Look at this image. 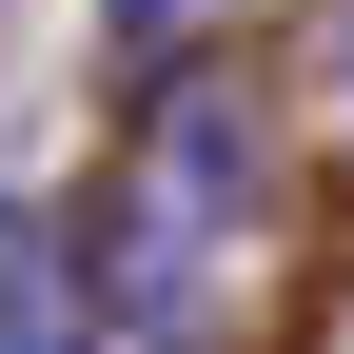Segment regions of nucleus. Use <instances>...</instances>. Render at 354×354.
<instances>
[{"label":"nucleus","instance_id":"obj_1","mask_svg":"<svg viewBox=\"0 0 354 354\" xmlns=\"http://www.w3.org/2000/svg\"><path fill=\"white\" fill-rule=\"evenodd\" d=\"M236 236H256V99L236 79H158L138 158H118V197H99V335L197 354L216 295H236Z\"/></svg>","mask_w":354,"mask_h":354},{"label":"nucleus","instance_id":"obj_2","mask_svg":"<svg viewBox=\"0 0 354 354\" xmlns=\"http://www.w3.org/2000/svg\"><path fill=\"white\" fill-rule=\"evenodd\" d=\"M216 20H236V0H99V39H118L138 79H197V39H216Z\"/></svg>","mask_w":354,"mask_h":354},{"label":"nucleus","instance_id":"obj_3","mask_svg":"<svg viewBox=\"0 0 354 354\" xmlns=\"http://www.w3.org/2000/svg\"><path fill=\"white\" fill-rule=\"evenodd\" d=\"M0 354H59V256H20V276H0Z\"/></svg>","mask_w":354,"mask_h":354},{"label":"nucleus","instance_id":"obj_4","mask_svg":"<svg viewBox=\"0 0 354 354\" xmlns=\"http://www.w3.org/2000/svg\"><path fill=\"white\" fill-rule=\"evenodd\" d=\"M79 354H158V335H99V315H79Z\"/></svg>","mask_w":354,"mask_h":354}]
</instances>
